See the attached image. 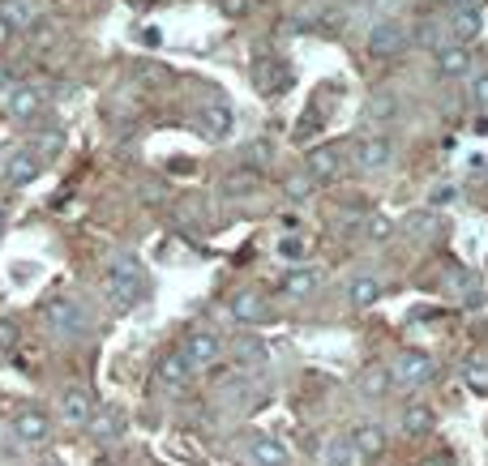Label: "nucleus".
I'll return each instance as SVG.
<instances>
[{
  "mask_svg": "<svg viewBox=\"0 0 488 466\" xmlns=\"http://www.w3.org/2000/svg\"><path fill=\"white\" fill-rule=\"evenodd\" d=\"M108 291L120 308H133L146 300V270L133 253H120V257L108 261Z\"/></svg>",
  "mask_w": 488,
  "mask_h": 466,
  "instance_id": "1",
  "label": "nucleus"
},
{
  "mask_svg": "<svg viewBox=\"0 0 488 466\" xmlns=\"http://www.w3.org/2000/svg\"><path fill=\"white\" fill-rule=\"evenodd\" d=\"M43 317H48L52 334L65 338V342H78V338L90 334V317H86V312H81L73 300H65V295L48 300V304H43Z\"/></svg>",
  "mask_w": 488,
  "mask_h": 466,
  "instance_id": "2",
  "label": "nucleus"
},
{
  "mask_svg": "<svg viewBox=\"0 0 488 466\" xmlns=\"http://www.w3.org/2000/svg\"><path fill=\"white\" fill-rule=\"evenodd\" d=\"M390 377L394 381H403V386L420 389V386H433L437 381V359L428 351H399L390 364Z\"/></svg>",
  "mask_w": 488,
  "mask_h": 466,
  "instance_id": "3",
  "label": "nucleus"
},
{
  "mask_svg": "<svg viewBox=\"0 0 488 466\" xmlns=\"http://www.w3.org/2000/svg\"><path fill=\"white\" fill-rule=\"evenodd\" d=\"M184 359L193 364V372L219 368V359H223L219 334H211V330H189V338H184Z\"/></svg>",
  "mask_w": 488,
  "mask_h": 466,
  "instance_id": "4",
  "label": "nucleus"
},
{
  "mask_svg": "<svg viewBox=\"0 0 488 466\" xmlns=\"http://www.w3.org/2000/svg\"><path fill=\"white\" fill-rule=\"evenodd\" d=\"M95 411H99V398L90 386H69L61 394V419H65L69 428H86L95 419Z\"/></svg>",
  "mask_w": 488,
  "mask_h": 466,
  "instance_id": "5",
  "label": "nucleus"
},
{
  "mask_svg": "<svg viewBox=\"0 0 488 466\" xmlns=\"http://www.w3.org/2000/svg\"><path fill=\"white\" fill-rule=\"evenodd\" d=\"M0 176L9 180L14 189H26L43 176V159L34 150H5V163H0Z\"/></svg>",
  "mask_w": 488,
  "mask_h": 466,
  "instance_id": "6",
  "label": "nucleus"
},
{
  "mask_svg": "<svg viewBox=\"0 0 488 466\" xmlns=\"http://www.w3.org/2000/svg\"><path fill=\"white\" fill-rule=\"evenodd\" d=\"M5 112H9V120H17V125H31V120L43 116V95H39L34 86H14V90L5 95Z\"/></svg>",
  "mask_w": 488,
  "mask_h": 466,
  "instance_id": "7",
  "label": "nucleus"
},
{
  "mask_svg": "<svg viewBox=\"0 0 488 466\" xmlns=\"http://www.w3.org/2000/svg\"><path fill=\"white\" fill-rule=\"evenodd\" d=\"M253 81L261 86V95L278 98L287 86H292V69L283 65V61H275V56H261L258 65H253Z\"/></svg>",
  "mask_w": 488,
  "mask_h": 466,
  "instance_id": "8",
  "label": "nucleus"
},
{
  "mask_svg": "<svg viewBox=\"0 0 488 466\" xmlns=\"http://www.w3.org/2000/svg\"><path fill=\"white\" fill-rule=\"evenodd\" d=\"M125 428H129V415H125L120 406H99L95 419L86 424V433L95 436V441H103V445L120 441V436H125Z\"/></svg>",
  "mask_w": 488,
  "mask_h": 466,
  "instance_id": "9",
  "label": "nucleus"
},
{
  "mask_svg": "<svg viewBox=\"0 0 488 466\" xmlns=\"http://www.w3.org/2000/svg\"><path fill=\"white\" fill-rule=\"evenodd\" d=\"M403 48H407V34L399 22H377L373 31H369V51H373L377 61H390Z\"/></svg>",
  "mask_w": 488,
  "mask_h": 466,
  "instance_id": "10",
  "label": "nucleus"
},
{
  "mask_svg": "<svg viewBox=\"0 0 488 466\" xmlns=\"http://www.w3.org/2000/svg\"><path fill=\"white\" fill-rule=\"evenodd\" d=\"M394 159V142L386 133H377V137H364L356 150V167L360 172H381V167H390Z\"/></svg>",
  "mask_w": 488,
  "mask_h": 466,
  "instance_id": "11",
  "label": "nucleus"
},
{
  "mask_svg": "<svg viewBox=\"0 0 488 466\" xmlns=\"http://www.w3.org/2000/svg\"><path fill=\"white\" fill-rule=\"evenodd\" d=\"M347 441H352L356 458H381V453H386V424L364 419V424H356V433L347 436Z\"/></svg>",
  "mask_w": 488,
  "mask_h": 466,
  "instance_id": "12",
  "label": "nucleus"
},
{
  "mask_svg": "<svg viewBox=\"0 0 488 466\" xmlns=\"http://www.w3.org/2000/svg\"><path fill=\"white\" fill-rule=\"evenodd\" d=\"M231 317L240 325H261V322H270V304H266L261 291H236L231 295Z\"/></svg>",
  "mask_w": 488,
  "mask_h": 466,
  "instance_id": "13",
  "label": "nucleus"
},
{
  "mask_svg": "<svg viewBox=\"0 0 488 466\" xmlns=\"http://www.w3.org/2000/svg\"><path fill=\"white\" fill-rule=\"evenodd\" d=\"M317 287H322V274L309 270V266H292V270L283 274V283H278V291H283L287 300H313Z\"/></svg>",
  "mask_w": 488,
  "mask_h": 466,
  "instance_id": "14",
  "label": "nucleus"
},
{
  "mask_svg": "<svg viewBox=\"0 0 488 466\" xmlns=\"http://www.w3.org/2000/svg\"><path fill=\"white\" fill-rule=\"evenodd\" d=\"M231 125H236V116H231L228 103H202V107H197V129L206 133V137H214V142L228 137Z\"/></svg>",
  "mask_w": 488,
  "mask_h": 466,
  "instance_id": "15",
  "label": "nucleus"
},
{
  "mask_svg": "<svg viewBox=\"0 0 488 466\" xmlns=\"http://www.w3.org/2000/svg\"><path fill=\"white\" fill-rule=\"evenodd\" d=\"M14 436L22 441V445H43V441L52 436V419L43 415V411H17Z\"/></svg>",
  "mask_w": 488,
  "mask_h": 466,
  "instance_id": "16",
  "label": "nucleus"
},
{
  "mask_svg": "<svg viewBox=\"0 0 488 466\" xmlns=\"http://www.w3.org/2000/svg\"><path fill=\"white\" fill-rule=\"evenodd\" d=\"M155 377H159L163 386H189L193 381V364L184 359V351H163L155 359Z\"/></svg>",
  "mask_w": 488,
  "mask_h": 466,
  "instance_id": "17",
  "label": "nucleus"
},
{
  "mask_svg": "<svg viewBox=\"0 0 488 466\" xmlns=\"http://www.w3.org/2000/svg\"><path fill=\"white\" fill-rule=\"evenodd\" d=\"M39 5L34 0H0V26L5 31H34Z\"/></svg>",
  "mask_w": 488,
  "mask_h": 466,
  "instance_id": "18",
  "label": "nucleus"
},
{
  "mask_svg": "<svg viewBox=\"0 0 488 466\" xmlns=\"http://www.w3.org/2000/svg\"><path fill=\"white\" fill-rule=\"evenodd\" d=\"M472 73V51L463 48V43H446L437 51V78L455 81V78H467Z\"/></svg>",
  "mask_w": 488,
  "mask_h": 466,
  "instance_id": "19",
  "label": "nucleus"
},
{
  "mask_svg": "<svg viewBox=\"0 0 488 466\" xmlns=\"http://www.w3.org/2000/svg\"><path fill=\"white\" fill-rule=\"evenodd\" d=\"M249 466H292V453L283 441L275 436H258L253 445H249Z\"/></svg>",
  "mask_w": 488,
  "mask_h": 466,
  "instance_id": "20",
  "label": "nucleus"
},
{
  "mask_svg": "<svg viewBox=\"0 0 488 466\" xmlns=\"http://www.w3.org/2000/svg\"><path fill=\"white\" fill-rule=\"evenodd\" d=\"M305 172H309L313 180H334L343 172V150H334V145H317V150H309Z\"/></svg>",
  "mask_w": 488,
  "mask_h": 466,
  "instance_id": "21",
  "label": "nucleus"
},
{
  "mask_svg": "<svg viewBox=\"0 0 488 466\" xmlns=\"http://www.w3.org/2000/svg\"><path fill=\"white\" fill-rule=\"evenodd\" d=\"M381 283H377L373 274H356L352 283H347V300H352V308H373L377 300H381Z\"/></svg>",
  "mask_w": 488,
  "mask_h": 466,
  "instance_id": "22",
  "label": "nucleus"
},
{
  "mask_svg": "<svg viewBox=\"0 0 488 466\" xmlns=\"http://www.w3.org/2000/svg\"><path fill=\"white\" fill-rule=\"evenodd\" d=\"M480 26H484L480 9H455V17H450V34H455V43H463V48H467V39L480 34Z\"/></svg>",
  "mask_w": 488,
  "mask_h": 466,
  "instance_id": "23",
  "label": "nucleus"
},
{
  "mask_svg": "<svg viewBox=\"0 0 488 466\" xmlns=\"http://www.w3.org/2000/svg\"><path fill=\"white\" fill-rule=\"evenodd\" d=\"M403 433L407 436L433 433V411H428V402H411V406H403Z\"/></svg>",
  "mask_w": 488,
  "mask_h": 466,
  "instance_id": "24",
  "label": "nucleus"
},
{
  "mask_svg": "<svg viewBox=\"0 0 488 466\" xmlns=\"http://www.w3.org/2000/svg\"><path fill=\"white\" fill-rule=\"evenodd\" d=\"M322 462L325 466H356L360 458H356V450H352L347 436H330V441L322 445Z\"/></svg>",
  "mask_w": 488,
  "mask_h": 466,
  "instance_id": "25",
  "label": "nucleus"
},
{
  "mask_svg": "<svg viewBox=\"0 0 488 466\" xmlns=\"http://www.w3.org/2000/svg\"><path fill=\"white\" fill-rule=\"evenodd\" d=\"M219 193L228 197V201H244V197L258 193V176H253V172H236V176H223Z\"/></svg>",
  "mask_w": 488,
  "mask_h": 466,
  "instance_id": "26",
  "label": "nucleus"
},
{
  "mask_svg": "<svg viewBox=\"0 0 488 466\" xmlns=\"http://www.w3.org/2000/svg\"><path fill=\"white\" fill-rule=\"evenodd\" d=\"M390 368H364L360 372V394H369V398H386V389H390Z\"/></svg>",
  "mask_w": 488,
  "mask_h": 466,
  "instance_id": "27",
  "label": "nucleus"
},
{
  "mask_svg": "<svg viewBox=\"0 0 488 466\" xmlns=\"http://www.w3.org/2000/svg\"><path fill=\"white\" fill-rule=\"evenodd\" d=\"M236 359H240V364H249V368H253V364H266V342H261V338H253V334H244L240 342H236Z\"/></svg>",
  "mask_w": 488,
  "mask_h": 466,
  "instance_id": "28",
  "label": "nucleus"
},
{
  "mask_svg": "<svg viewBox=\"0 0 488 466\" xmlns=\"http://www.w3.org/2000/svg\"><path fill=\"white\" fill-rule=\"evenodd\" d=\"M305 253H309V244L300 240V236H283V240H278V257L287 261V266H300V261H305Z\"/></svg>",
  "mask_w": 488,
  "mask_h": 466,
  "instance_id": "29",
  "label": "nucleus"
},
{
  "mask_svg": "<svg viewBox=\"0 0 488 466\" xmlns=\"http://www.w3.org/2000/svg\"><path fill=\"white\" fill-rule=\"evenodd\" d=\"M463 381H467L472 394H488V364L484 359H472V364L463 368Z\"/></svg>",
  "mask_w": 488,
  "mask_h": 466,
  "instance_id": "30",
  "label": "nucleus"
},
{
  "mask_svg": "<svg viewBox=\"0 0 488 466\" xmlns=\"http://www.w3.org/2000/svg\"><path fill=\"white\" fill-rule=\"evenodd\" d=\"M394 116H399V98L394 95H377L373 103H369V120H377V125H386Z\"/></svg>",
  "mask_w": 488,
  "mask_h": 466,
  "instance_id": "31",
  "label": "nucleus"
},
{
  "mask_svg": "<svg viewBox=\"0 0 488 466\" xmlns=\"http://www.w3.org/2000/svg\"><path fill=\"white\" fill-rule=\"evenodd\" d=\"M313 184H317V180H313L309 172H300V176L287 180V189H283V193L292 197V201H309V197H313Z\"/></svg>",
  "mask_w": 488,
  "mask_h": 466,
  "instance_id": "32",
  "label": "nucleus"
},
{
  "mask_svg": "<svg viewBox=\"0 0 488 466\" xmlns=\"http://www.w3.org/2000/svg\"><path fill=\"white\" fill-rule=\"evenodd\" d=\"M394 236V219H386V214H373V219H369V240H390Z\"/></svg>",
  "mask_w": 488,
  "mask_h": 466,
  "instance_id": "33",
  "label": "nucleus"
},
{
  "mask_svg": "<svg viewBox=\"0 0 488 466\" xmlns=\"http://www.w3.org/2000/svg\"><path fill=\"white\" fill-rule=\"evenodd\" d=\"M61 145H65V133H43L39 145H34V154H61Z\"/></svg>",
  "mask_w": 488,
  "mask_h": 466,
  "instance_id": "34",
  "label": "nucleus"
},
{
  "mask_svg": "<svg viewBox=\"0 0 488 466\" xmlns=\"http://www.w3.org/2000/svg\"><path fill=\"white\" fill-rule=\"evenodd\" d=\"M407 231L411 236H433V214H411L407 219Z\"/></svg>",
  "mask_w": 488,
  "mask_h": 466,
  "instance_id": "35",
  "label": "nucleus"
},
{
  "mask_svg": "<svg viewBox=\"0 0 488 466\" xmlns=\"http://www.w3.org/2000/svg\"><path fill=\"white\" fill-rule=\"evenodd\" d=\"M17 338H22V330L14 322H0V351H14Z\"/></svg>",
  "mask_w": 488,
  "mask_h": 466,
  "instance_id": "36",
  "label": "nucleus"
},
{
  "mask_svg": "<svg viewBox=\"0 0 488 466\" xmlns=\"http://www.w3.org/2000/svg\"><path fill=\"white\" fill-rule=\"evenodd\" d=\"M472 103H475V107H488V73H475V81H472Z\"/></svg>",
  "mask_w": 488,
  "mask_h": 466,
  "instance_id": "37",
  "label": "nucleus"
},
{
  "mask_svg": "<svg viewBox=\"0 0 488 466\" xmlns=\"http://www.w3.org/2000/svg\"><path fill=\"white\" fill-rule=\"evenodd\" d=\"M433 201H437V206H446V201H455V189H450V184H441L437 193H433Z\"/></svg>",
  "mask_w": 488,
  "mask_h": 466,
  "instance_id": "38",
  "label": "nucleus"
},
{
  "mask_svg": "<svg viewBox=\"0 0 488 466\" xmlns=\"http://www.w3.org/2000/svg\"><path fill=\"white\" fill-rule=\"evenodd\" d=\"M223 14H228V17H240V14H244V0H223Z\"/></svg>",
  "mask_w": 488,
  "mask_h": 466,
  "instance_id": "39",
  "label": "nucleus"
},
{
  "mask_svg": "<svg viewBox=\"0 0 488 466\" xmlns=\"http://www.w3.org/2000/svg\"><path fill=\"white\" fill-rule=\"evenodd\" d=\"M446 5H450V9H480L484 0H446Z\"/></svg>",
  "mask_w": 488,
  "mask_h": 466,
  "instance_id": "40",
  "label": "nucleus"
},
{
  "mask_svg": "<svg viewBox=\"0 0 488 466\" xmlns=\"http://www.w3.org/2000/svg\"><path fill=\"white\" fill-rule=\"evenodd\" d=\"M428 466H458L450 453H437V458H428Z\"/></svg>",
  "mask_w": 488,
  "mask_h": 466,
  "instance_id": "41",
  "label": "nucleus"
},
{
  "mask_svg": "<svg viewBox=\"0 0 488 466\" xmlns=\"http://www.w3.org/2000/svg\"><path fill=\"white\" fill-rule=\"evenodd\" d=\"M17 81H9V73H5V69H0V95H9V90H14Z\"/></svg>",
  "mask_w": 488,
  "mask_h": 466,
  "instance_id": "42",
  "label": "nucleus"
},
{
  "mask_svg": "<svg viewBox=\"0 0 488 466\" xmlns=\"http://www.w3.org/2000/svg\"><path fill=\"white\" fill-rule=\"evenodd\" d=\"M142 39H146L150 48H159V43H163V34H159V31H142Z\"/></svg>",
  "mask_w": 488,
  "mask_h": 466,
  "instance_id": "43",
  "label": "nucleus"
},
{
  "mask_svg": "<svg viewBox=\"0 0 488 466\" xmlns=\"http://www.w3.org/2000/svg\"><path fill=\"white\" fill-rule=\"evenodd\" d=\"M5 223H9V210L0 206V231H5Z\"/></svg>",
  "mask_w": 488,
  "mask_h": 466,
  "instance_id": "44",
  "label": "nucleus"
}]
</instances>
